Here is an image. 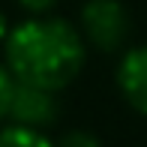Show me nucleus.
Listing matches in <instances>:
<instances>
[{"mask_svg":"<svg viewBox=\"0 0 147 147\" xmlns=\"http://www.w3.org/2000/svg\"><path fill=\"white\" fill-rule=\"evenodd\" d=\"M3 63L15 81L60 93L81 75L87 63V42L75 24L54 12L27 15L6 33Z\"/></svg>","mask_w":147,"mask_h":147,"instance_id":"f257e3e1","label":"nucleus"},{"mask_svg":"<svg viewBox=\"0 0 147 147\" xmlns=\"http://www.w3.org/2000/svg\"><path fill=\"white\" fill-rule=\"evenodd\" d=\"M78 30H81L87 48L96 51H120L132 33V18L120 0H87L78 15Z\"/></svg>","mask_w":147,"mask_h":147,"instance_id":"f03ea898","label":"nucleus"},{"mask_svg":"<svg viewBox=\"0 0 147 147\" xmlns=\"http://www.w3.org/2000/svg\"><path fill=\"white\" fill-rule=\"evenodd\" d=\"M57 114H60L57 90H45V87H36V84L15 81L6 120L33 126V129H45V126H51L57 120Z\"/></svg>","mask_w":147,"mask_h":147,"instance_id":"7ed1b4c3","label":"nucleus"},{"mask_svg":"<svg viewBox=\"0 0 147 147\" xmlns=\"http://www.w3.org/2000/svg\"><path fill=\"white\" fill-rule=\"evenodd\" d=\"M117 90L135 114L147 117V45L126 48L114 72Z\"/></svg>","mask_w":147,"mask_h":147,"instance_id":"20e7f679","label":"nucleus"},{"mask_svg":"<svg viewBox=\"0 0 147 147\" xmlns=\"http://www.w3.org/2000/svg\"><path fill=\"white\" fill-rule=\"evenodd\" d=\"M0 147H54L45 129H33L24 123H0Z\"/></svg>","mask_w":147,"mask_h":147,"instance_id":"39448f33","label":"nucleus"},{"mask_svg":"<svg viewBox=\"0 0 147 147\" xmlns=\"http://www.w3.org/2000/svg\"><path fill=\"white\" fill-rule=\"evenodd\" d=\"M54 147H102V141L90 129H69L54 141Z\"/></svg>","mask_w":147,"mask_h":147,"instance_id":"423d86ee","label":"nucleus"},{"mask_svg":"<svg viewBox=\"0 0 147 147\" xmlns=\"http://www.w3.org/2000/svg\"><path fill=\"white\" fill-rule=\"evenodd\" d=\"M12 90H15V75L9 72V66L0 63V123L9 114V102H12Z\"/></svg>","mask_w":147,"mask_h":147,"instance_id":"0eeeda50","label":"nucleus"},{"mask_svg":"<svg viewBox=\"0 0 147 147\" xmlns=\"http://www.w3.org/2000/svg\"><path fill=\"white\" fill-rule=\"evenodd\" d=\"M27 15H45V12H54V6L60 0H15Z\"/></svg>","mask_w":147,"mask_h":147,"instance_id":"6e6552de","label":"nucleus"},{"mask_svg":"<svg viewBox=\"0 0 147 147\" xmlns=\"http://www.w3.org/2000/svg\"><path fill=\"white\" fill-rule=\"evenodd\" d=\"M6 33H9V21H6V15L0 12V48H3V39H6Z\"/></svg>","mask_w":147,"mask_h":147,"instance_id":"1a4fd4ad","label":"nucleus"}]
</instances>
